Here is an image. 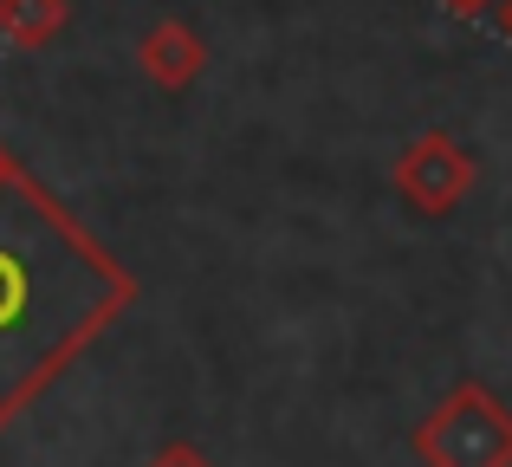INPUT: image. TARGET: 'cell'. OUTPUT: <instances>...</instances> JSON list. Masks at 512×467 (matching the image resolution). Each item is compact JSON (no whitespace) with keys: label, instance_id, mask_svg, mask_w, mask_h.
Returning <instances> with one entry per match:
<instances>
[{"label":"cell","instance_id":"6da1fadb","mask_svg":"<svg viewBox=\"0 0 512 467\" xmlns=\"http://www.w3.org/2000/svg\"><path fill=\"white\" fill-rule=\"evenodd\" d=\"M415 455L428 467H512V409L487 383L461 377L415 422Z\"/></svg>","mask_w":512,"mask_h":467},{"label":"cell","instance_id":"7a4b0ae2","mask_svg":"<svg viewBox=\"0 0 512 467\" xmlns=\"http://www.w3.org/2000/svg\"><path fill=\"white\" fill-rule=\"evenodd\" d=\"M474 156L461 150V143L448 137V130H422L415 143H402V156L389 163V189L409 202V215H454V208L474 195Z\"/></svg>","mask_w":512,"mask_h":467},{"label":"cell","instance_id":"3957f363","mask_svg":"<svg viewBox=\"0 0 512 467\" xmlns=\"http://www.w3.org/2000/svg\"><path fill=\"white\" fill-rule=\"evenodd\" d=\"M137 72L150 78L156 91H188L201 72H208V39L195 33L188 20H156L150 33L137 39Z\"/></svg>","mask_w":512,"mask_h":467},{"label":"cell","instance_id":"277c9868","mask_svg":"<svg viewBox=\"0 0 512 467\" xmlns=\"http://www.w3.org/2000/svg\"><path fill=\"white\" fill-rule=\"evenodd\" d=\"M72 26V0H0V39L13 52H39Z\"/></svg>","mask_w":512,"mask_h":467},{"label":"cell","instance_id":"5b68a950","mask_svg":"<svg viewBox=\"0 0 512 467\" xmlns=\"http://www.w3.org/2000/svg\"><path fill=\"white\" fill-rule=\"evenodd\" d=\"M143 467H214V461L201 455L195 442H163V448H156V455L143 461Z\"/></svg>","mask_w":512,"mask_h":467},{"label":"cell","instance_id":"8992f818","mask_svg":"<svg viewBox=\"0 0 512 467\" xmlns=\"http://www.w3.org/2000/svg\"><path fill=\"white\" fill-rule=\"evenodd\" d=\"M448 13H461V20H474V13H493V0H441Z\"/></svg>","mask_w":512,"mask_h":467},{"label":"cell","instance_id":"52a82bcc","mask_svg":"<svg viewBox=\"0 0 512 467\" xmlns=\"http://www.w3.org/2000/svg\"><path fill=\"white\" fill-rule=\"evenodd\" d=\"M13 169H20V163H13V150H7V143H0V189H7V182H13Z\"/></svg>","mask_w":512,"mask_h":467},{"label":"cell","instance_id":"ba28073f","mask_svg":"<svg viewBox=\"0 0 512 467\" xmlns=\"http://www.w3.org/2000/svg\"><path fill=\"white\" fill-rule=\"evenodd\" d=\"M493 13H500V33L512 39V0H493Z\"/></svg>","mask_w":512,"mask_h":467}]
</instances>
